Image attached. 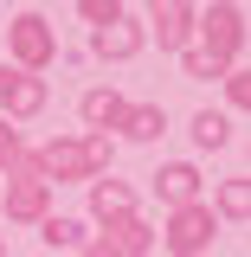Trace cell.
<instances>
[{"instance_id":"cell-2","label":"cell","mask_w":251,"mask_h":257,"mask_svg":"<svg viewBox=\"0 0 251 257\" xmlns=\"http://www.w3.org/2000/svg\"><path fill=\"white\" fill-rule=\"evenodd\" d=\"M193 52H206L213 64H238V52H245V7H232V0H219V7H193Z\"/></svg>"},{"instance_id":"cell-3","label":"cell","mask_w":251,"mask_h":257,"mask_svg":"<svg viewBox=\"0 0 251 257\" xmlns=\"http://www.w3.org/2000/svg\"><path fill=\"white\" fill-rule=\"evenodd\" d=\"M213 238H219V219H213L206 199L174 206V212L161 219V231H155V244H161L168 257H213Z\"/></svg>"},{"instance_id":"cell-7","label":"cell","mask_w":251,"mask_h":257,"mask_svg":"<svg viewBox=\"0 0 251 257\" xmlns=\"http://www.w3.org/2000/svg\"><path fill=\"white\" fill-rule=\"evenodd\" d=\"M77 116H84V128H91V135H110V128H123L129 96L116 90V84H91V90L77 96Z\"/></svg>"},{"instance_id":"cell-17","label":"cell","mask_w":251,"mask_h":257,"mask_svg":"<svg viewBox=\"0 0 251 257\" xmlns=\"http://www.w3.org/2000/svg\"><path fill=\"white\" fill-rule=\"evenodd\" d=\"M129 7L123 0H77V20H91V32H103V26H116Z\"/></svg>"},{"instance_id":"cell-10","label":"cell","mask_w":251,"mask_h":257,"mask_svg":"<svg viewBox=\"0 0 251 257\" xmlns=\"http://www.w3.org/2000/svg\"><path fill=\"white\" fill-rule=\"evenodd\" d=\"M142 45H148V32L135 26L129 13H123V20H116V26H103V32H91V52H97V58H110V64H129V58H135V52H142Z\"/></svg>"},{"instance_id":"cell-8","label":"cell","mask_w":251,"mask_h":257,"mask_svg":"<svg viewBox=\"0 0 251 257\" xmlns=\"http://www.w3.org/2000/svg\"><path fill=\"white\" fill-rule=\"evenodd\" d=\"M52 212V187L45 180H26V174H7V219L13 225H39Z\"/></svg>"},{"instance_id":"cell-5","label":"cell","mask_w":251,"mask_h":257,"mask_svg":"<svg viewBox=\"0 0 251 257\" xmlns=\"http://www.w3.org/2000/svg\"><path fill=\"white\" fill-rule=\"evenodd\" d=\"M45 103H52V84H45V77H26V71L0 64V116L13 128L32 122V116H45Z\"/></svg>"},{"instance_id":"cell-19","label":"cell","mask_w":251,"mask_h":257,"mask_svg":"<svg viewBox=\"0 0 251 257\" xmlns=\"http://www.w3.org/2000/svg\"><path fill=\"white\" fill-rule=\"evenodd\" d=\"M181 71H187L193 84H219V77H225V64H213V58H206V52H193V45H187V52H181Z\"/></svg>"},{"instance_id":"cell-4","label":"cell","mask_w":251,"mask_h":257,"mask_svg":"<svg viewBox=\"0 0 251 257\" xmlns=\"http://www.w3.org/2000/svg\"><path fill=\"white\" fill-rule=\"evenodd\" d=\"M32 167H39V180H45V187H71V180H84V187H91V180H97L77 135H52L45 148H32Z\"/></svg>"},{"instance_id":"cell-11","label":"cell","mask_w":251,"mask_h":257,"mask_svg":"<svg viewBox=\"0 0 251 257\" xmlns=\"http://www.w3.org/2000/svg\"><path fill=\"white\" fill-rule=\"evenodd\" d=\"M135 212V187L129 180H116V174H103V180H91V219L97 225H116Z\"/></svg>"},{"instance_id":"cell-1","label":"cell","mask_w":251,"mask_h":257,"mask_svg":"<svg viewBox=\"0 0 251 257\" xmlns=\"http://www.w3.org/2000/svg\"><path fill=\"white\" fill-rule=\"evenodd\" d=\"M7 58L13 71H26V77H45L52 64H58V26L45 20V13H13L7 20Z\"/></svg>"},{"instance_id":"cell-21","label":"cell","mask_w":251,"mask_h":257,"mask_svg":"<svg viewBox=\"0 0 251 257\" xmlns=\"http://www.w3.org/2000/svg\"><path fill=\"white\" fill-rule=\"evenodd\" d=\"M20 148H26V142H20V128H13L7 116H0V174H7V167L20 161Z\"/></svg>"},{"instance_id":"cell-15","label":"cell","mask_w":251,"mask_h":257,"mask_svg":"<svg viewBox=\"0 0 251 257\" xmlns=\"http://www.w3.org/2000/svg\"><path fill=\"white\" fill-rule=\"evenodd\" d=\"M168 135V109L161 103H129V116H123V142H161Z\"/></svg>"},{"instance_id":"cell-9","label":"cell","mask_w":251,"mask_h":257,"mask_svg":"<svg viewBox=\"0 0 251 257\" xmlns=\"http://www.w3.org/2000/svg\"><path fill=\"white\" fill-rule=\"evenodd\" d=\"M200 187H206V180H200V167H193V161H168V167L155 174V199L168 206V212H174V206H193Z\"/></svg>"},{"instance_id":"cell-20","label":"cell","mask_w":251,"mask_h":257,"mask_svg":"<svg viewBox=\"0 0 251 257\" xmlns=\"http://www.w3.org/2000/svg\"><path fill=\"white\" fill-rule=\"evenodd\" d=\"M219 84H225V103H232V109H251V71L245 64H232Z\"/></svg>"},{"instance_id":"cell-13","label":"cell","mask_w":251,"mask_h":257,"mask_svg":"<svg viewBox=\"0 0 251 257\" xmlns=\"http://www.w3.org/2000/svg\"><path fill=\"white\" fill-rule=\"evenodd\" d=\"M206 206H213V219H219V225H245V219H251V180H245V174L219 180Z\"/></svg>"},{"instance_id":"cell-18","label":"cell","mask_w":251,"mask_h":257,"mask_svg":"<svg viewBox=\"0 0 251 257\" xmlns=\"http://www.w3.org/2000/svg\"><path fill=\"white\" fill-rule=\"evenodd\" d=\"M84 142V161H91V174L103 180L110 174V161H116V135H77Z\"/></svg>"},{"instance_id":"cell-22","label":"cell","mask_w":251,"mask_h":257,"mask_svg":"<svg viewBox=\"0 0 251 257\" xmlns=\"http://www.w3.org/2000/svg\"><path fill=\"white\" fill-rule=\"evenodd\" d=\"M0 257H7V238H0Z\"/></svg>"},{"instance_id":"cell-6","label":"cell","mask_w":251,"mask_h":257,"mask_svg":"<svg viewBox=\"0 0 251 257\" xmlns=\"http://www.w3.org/2000/svg\"><path fill=\"white\" fill-rule=\"evenodd\" d=\"M148 39H155L161 52H174V58H181V52H187L193 45V7L187 0H155V7H148Z\"/></svg>"},{"instance_id":"cell-16","label":"cell","mask_w":251,"mask_h":257,"mask_svg":"<svg viewBox=\"0 0 251 257\" xmlns=\"http://www.w3.org/2000/svg\"><path fill=\"white\" fill-rule=\"evenodd\" d=\"M193 142H200V148H225V142H232V116H225V109H200V116H193Z\"/></svg>"},{"instance_id":"cell-14","label":"cell","mask_w":251,"mask_h":257,"mask_svg":"<svg viewBox=\"0 0 251 257\" xmlns=\"http://www.w3.org/2000/svg\"><path fill=\"white\" fill-rule=\"evenodd\" d=\"M39 238H45L52 251H84V244H91V225L71 219V212H45V219H39Z\"/></svg>"},{"instance_id":"cell-12","label":"cell","mask_w":251,"mask_h":257,"mask_svg":"<svg viewBox=\"0 0 251 257\" xmlns=\"http://www.w3.org/2000/svg\"><path fill=\"white\" fill-rule=\"evenodd\" d=\"M97 238H103V244H110V251H116V257H148V251H155V225L142 219V212H129V219H116V225H103Z\"/></svg>"}]
</instances>
